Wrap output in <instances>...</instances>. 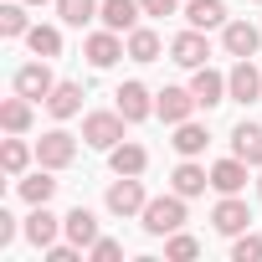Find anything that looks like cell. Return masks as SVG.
Masks as SVG:
<instances>
[{"mask_svg":"<svg viewBox=\"0 0 262 262\" xmlns=\"http://www.w3.org/2000/svg\"><path fill=\"white\" fill-rule=\"evenodd\" d=\"M231 262H262V236H257V231L231 236Z\"/></svg>","mask_w":262,"mask_h":262,"instance_id":"cell-32","label":"cell"},{"mask_svg":"<svg viewBox=\"0 0 262 262\" xmlns=\"http://www.w3.org/2000/svg\"><path fill=\"white\" fill-rule=\"evenodd\" d=\"M206 185H211V170H206V165H195V160H180V165H175V175H170V190H175V195H185V201H190V195H206Z\"/></svg>","mask_w":262,"mask_h":262,"instance_id":"cell-18","label":"cell"},{"mask_svg":"<svg viewBox=\"0 0 262 262\" xmlns=\"http://www.w3.org/2000/svg\"><path fill=\"white\" fill-rule=\"evenodd\" d=\"M190 93H195V103H201L206 113H211L216 103H226V98H231V93H226V72H216L211 62L190 72Z\"/></svg>","mask_w":262,"mask_h":262,"instance_id":"cell-10","label":"cell"},{"mask_svg":"<svg viewBox=\"0 0 262 262\" xmlns=\"http://www.w3.org/2000/svg\"><path fill=\"white\" fill-rule=\"evenodd\" d=\"M139 226L149 231V236H170V231H180L185 226V195H149V206L139 211Z\"/></svg>","mask_w":262,"mask_h":262,"instance_id":"cell-1","label":"cell"},{"mask_svg":"<svg viewBox=\"0 0 262 262\" xmlns=\"http://www.w3.org/2000/svg\"><path fill=\"white\" fill-rule=\"evenodd\" d=\"M26 47H31V57H62V31L57 26H31L26 31Z\"/></svg>","mask_w":262,"mask_h":262,"instance_id":"cell-28","label":"cell"},{"mask_svg":"<svg viewBox=\"0 0 262 262\" xmlns=\"http://www.w3.org/2000/svg\"><path fill=\"white\" fill-rule=\"evenodd\" d=\"M72 160H77V139L67 134V128H52V134L36 139V165H47V170H67Z\"/></svg>","mask_w":262,"mask_h":262,"instance_id":"cell-5","label":"cell"},{"mask_svg":"<svg viewBox=\"0 0 262 262\" xmlns=\"http://www.w3.org/2000/svg\"><path fill=\"white\" fill-rule=\"evenodd\" d=\"M47 113H52L57 123L77 118V113H82V82H57V88H52V98H47Z\"/></svg>","mask_w":262,"mask_h":262,"instance_id":"cell-22","label":"cell"},{"mask_svg":"<svg viewBox=\"0 0 262 262\" xmlns=\"http://www.w3.org/2000/svg\"><path fill=\"white\" fill-rule=\"evenodd\" d=\"M221 47H226V57H257L262 31H257L252 21H226V26H221Z\"/></svg>","mask_w":262,"mask_h":262,"instance_id":"cell-14","label":"cell"},{"mask_svg":"<svg viewBox=\"0 0 262 262\" xmlns=\"http://www.w3.org/2000/svg\"><path fill=\"white\" fill-rule=\"evenodd\" d=\"M11 88H16L21 98H31V103H47V98H52V88H57V72H52V62H47V57H36V62L16 67Z\"/></svg>","mask_w":262,"mask_h":262,"instance_id":"cell-3","label":"cell"},{"mask_svg":"<svg viewBox=\"0 0 262 262\" xmlns=\"http://www.w3.org/2000/svg\"><path fill=\"white\" fill-rule=\"evenodd\" d=\"M82 57H88V67H98V72H103V67H113L118 57H128V47H123V36H118V31H108V26H103V31H93V36L82 41Z\"/></svg>","mask_w":262,"mask_h":262,"instance_id":"cell-7","label":"cell"},{"mask_svg":"<svg viewBox=\"0 0 262 262\" xmlns=\"http://www.w3.org/2000/svg\"><path fill=\"white\" fill-rule=\"evenodd\" d=\"M165 257H170V262H190V257H201V242H195L190 231H170V236H165Z\"/></svg>","mask_w":262,"mask_h":262,"instance_id":"cell-31","label":"cell"},{"mask_svg":"<svg viewBox=\"0 0 262 262\" xmlns=\"http://www.w3.org/2000/svg\"><path fill=\"white\" fill-rule=\"evenodd\" d=\"M231 155H236V160H247L252 170H262V123L242 118V123L231 128Z\"/></svg>","mask_w":262,"mask_h":262,"instance_id":"cell-17","label":"cell"},{"mask_svg":"<svg viewBox=\"0 0 262 262\" xmlns=\"http://www.w3.org/2000/svg\"><path fill=\"white\" fill-rule=\"evenodd\" d=\"M139 16H144L139 0H103V6H98V21H103L108 31H118V36L134 31V26H139Z\"/></svg>","mask_w":262,"mask_h":262,"instance_id":"cell-13","label":"cell"},{"mask_svg":"<svg viewBox=\"0 0 262 262\" xmlns=\"http://www.w3.org/2000/svg\"><path fill=\"white\" fill-rule=\"evenodd\" d=\"M123 47H128V62H160V52H165V41H160L155 26H134L123 36Z\"/></svg>","mask_w":262,"mask_h":262,"instance_id":"cell-23","label":"cell"},{"mask_svg":"<svg viewBox=\"0 0 262 262\" xmlns=\"http://www.w3.org/2000/svg\"><path fill=\"white\" fill-rule=\"evenodd\" d=\"M52 175H57V170H47V165H41L36 175H21V180H16V195H21L26 206H52V195H57V180H52Z\"/></svg>","mask_w":262,"mask_h":262,"instance_id":"cell-19","label":"cell"},{"mask_svg":"<svg viewBox=\"0 0 262 262\" xmlns=\"http://www.w3.org/2000/svg\"><path fill=\"white\" fill-rule=\"evenodd\" d=\"M31 108H36V103H31V98H21V93H16V98H6V103H0V128H6V134H26L31 118H36Z\"/></svg>","mask_w":262,"mask_h":262,"instance_id":"cell-26","label":"cell"},{"mask_svg":"<svg viewBox=\"0 0 262 262\" xmlns=\"http://www.w3.org/2000/svg\"><path fill=\"white\" fill-rule=\"evenodd\" d=\"M77 252H82L77 242H52L47 247V262H77Z\"/></svg>","mask_w":262,"mask_h":262,"instance_id":"cell-34","label":"cell"},{"mask_svg":"<svg viewBox=\"0 0 262 262\" xmlns=\"http://www.w3.org/2000/svg\"><path fill=\"white\" fill-rule=\"evenodd\" d=\"M123 113L118 108H98V113H88L82 118V144H93V149H113V144H123Z\"/></svg>","mask_w":262,"mask_h":262,"instance_id":"cell-2","label":"cell"},{"mask_svg":"<svg viewBox=\"0 0 262 262\" xmlns=\"http://www.w3.org/2000/svg\"><path fill=\"white\" fill-rule=\"evenodd\" d=\"M88 257H93V262H118V257H123V242H113V236H98V242L88 247Z\"/></svg>","mask_w":262,"mask_h":262,"instance_id":"cell-33","label":"cell"},{"mask_svg":"<svg viewBox=\"0 0 262 262\" xmlns=\"http://www.w3.org/2000/svg\"><path fill=\"white\" fill-rule=\"evenodd\" d=\"M31 155H36V149H31L21 134H11L6 144H0V170H6L11 180H21V175H26V165H31Z\"/></svg>","mask_w":262,"mask_h":262,"instance_id":"cell-27","label":"cell"},{"mask_svg":"<svg viewBox=\"0 0 262 262\" xmlns=\"http://www.w3.org/2000/svg\"><path fill=\"white\" fill-rule=\"evenodd\" d=\"M247 160H236V155H226V160H216L211 165V190L216 195H242V185H247Z\"/></svg>","mask_w":262,"mask_h":262,"instance_id":"cell-15","label":"cell"},{"mask_svg":"<svg viewBox=\"0 0 262 262\" xmlns=\"http://www.w3.org/2000/svg\"><path fill=\"white\" fill-rule=\"evenodd\" d=\"M257 195H262V170H257Z\"/></svg>","mask_w":262,"mask_h":262,"instance_id":"cell-37","label":"cell"},{"mask_svg":"<svg viewBox=\"0 0 262 262\" xmlns=\"http://www.w3.org/2000/svg\"><path fill=\"white\" fill-rule=\"evenodd\" d=\"M175 155L180 160H195V155H206V144H211V134H206V123H195V118H185V123H175Z\"/></svg>","mask_w":262,"mask_h":262,"instance_id":"cell-24","label":"cell"},{"mask_svg":"<svg viewBox=\"0 0 262 262\" xmlns=\"http://www.w3.org/2000/svg\"><path fill=\"white\" fill-rule=\"evenodd\" d=\"M21 236L31 242V247H52L57 236H62V216H52V206H31V216L21 221Z\"/></svg>","mask_w":262,"mask_h":262,"instance_id":"cell-12","label":"cell"},{"mask_svg":"<svg viewBox=\"0 0 262 262\" xmlns=\"http://www.w3.org/2000/svg\"><path fill=\"white\" fill-rule=\"evenodd\" d=\"M170 62H180V67H206L211 62V41H206V31H195V26H185L175 41H170Z\"/></svg>","mask_w":262,"mask_h":262,"instance_id":"cell-8","label":"cell"},{"mask_svg":"<svg viewBox=\"0 0 262 262\" xmlns=\"http://www.w3.org/2000/svg\"><path fill=\"white\" fill-rule=\"evenodd\" d=\"M26 6H47V0H26Z\"/></svg>","mask_w":262,"mask_h":262,"instance_id":"cell-38","label":"cell"},{"mask_svg":"<svg viewBox=\"0 0 262 262\" xmlns=\"http://www.w3.org/2000/svg\"><path fill=\"white\" fill-rule=\"evenodd\" d=\"M113 98H118V113H123L128 123H144V118L155 113V93H149L144 82H123Z\"/></svg>","mask_w":262,"mask_h":262,"instance_id":"cell-16","label":"cell"},{"mask_svg":"<svg viewBox=\"0 0 262 262\" xmlns=\"http://www.w3.org/2000/svg\"><path fill=\"white\" fill-rule=\"evenodd\" d=\"M98 6L103 0H57V16H62V26H88V21H98Z\"/></svg>","mask_w":262,"mask_h":262,"instance_id":"cell-29","label":"cell"},{"mask_svg":"<svg viewBox=\"0 0 262 262\" xmlns=\"http://www.w3.org/2000/svg\"><path fill=\"white\" fill-rule=\"evenodd\" d=\"M211 226H216L221 236H242V231H252V211H247V201H242V195H221L216 211H211Z\"/></svg>","mask_w":262,"mask_h":262,"instance_id":"cell-9","label":"cell"},{"mask_svg":"<svg viewBox=\"0 0 262 262\" xmlns=\"http://www.w3.org/2000/svg\"><path fill=\"white\" fill-rule=\"evenodd\" d=\"M185 21L195 31H221L231 16H226V0H185Z\"/></svg>","mask_w":262,"mask_h":262,"instance_id":"cell-21","label":"cell"},{"mask_svg":"<svg viewBox=\"0 0 262 262\" xmlns=\"http://www.w3.org/2000/svg\"><path fill=\"white\" fill-rule=\"evenodd\" d=\"M195 108H201V103H195V93H190V88H160V93H155V113H160L170 128H175V123H185Z\"/></svg>","mask_w":262,"mask_h":262,"instance_id":"cell-11","label":"cell"},{"mask_svg":"<svg viewBox=\"0 0 262 262\" xmlns=\"http://www.w3.org/2000/svg\"><path fill=\"white\" fill-rule=\"evenodd\" d=\"M108 165H113V175H144V170H149V149L123 139V144L108 149Z\"/></svg>","mask_w":262,"mask_h":262,"instance_id":"cell-25","label":"cell"},{"mask_svg":"<svg viewBox=\"0 0 262 262\" xmlns=\"http://www.w3.org/2000/svg\"><path fill=\"white\" fill-rule=\"evenodd\" d=\"M252 6H262V0H252Z\"/></svg>","mask_w":262,"mask_h":262,"instance_id":"cell-39","label":"cell"},{"mask_svg":"<svg viewBox=\"0 0 262 262\" xmlns=\"http://www.w3.org/2000/svg\"><path fill=\"white\" fill-rule=\"evenodd\" d=\"M62 236H67V242H77V247H93L103 231H98V216H93L88 206H72V211L62 216Z\"/></svg>","mask_w":262,"mask_h":262,"instance_id":"cell-20","label":"cell"},{"mask_svg":"<svg viewBox=\"0 0 262 262\" xmlns=\"http://www.w3.org/2000/svg\"><path fill=\"white\" fill-rule=\"evenodd\" d=\"M16 231H21V226H16V216H11V211H0V247H11V242H16Z\"/></svg>","mask_w":262,"mask_h":262,"instance_id":"cell-36","label":"cell"},{"mask_svg":"<svg viewBox=\"0 0 262 262\" xmlns=\"http://www.w3.org/2000/svg\"><path fill=\"white\" fill-rule=\"evenodd\" d=\"M139 6H144V16L165 21V16H175V11H180V0H139Z\"/></svg>","mask_w":262,"mask_h":262,"instance_id":"cell-35","label":"cell"},{"mask_svg":"<svg viewBox=\"0 0 262 262\" xmlns=\"http://www.w3.org/2000/svg\"><path fill=\"white\" fill-rule=\"evenodd\" d=\"M26 31H31V21H26V0H21V6H0V36L16 41V36H26Z\"/></svg>","mask_w":262,"mask_h":262,"instance_id":"cell-30","label":"cell"},{"mask_svg":"<svg viewBox=\"0 0 262 262\" xmlns=\"http://www.w3.org/2000/svg\"><path fill=\"white\" fill-rule=\"evenodd\" d=\"M226 93L231 103H262V72L252 57H236V67L226 72Z\"/></svg>","mask_w":262,"mask_h":262,"instance_id":"cell-6","label":"cell"},{"mask_svg":"<svg viewBox=\"0 0 262 262\" xmlns=\"http://www.w3.org/2000/svg\"><path fill=\"white\" fill-rule=\"evenodd\" d=\"M103 206H108L113 216H139V211L149 206V195H144V180H139V175H118V180L108 185Z\"/></svg>","mask_w":262,"mask_h":262,"instance_id":"cell-4","label":"cell"}]
</instances>
